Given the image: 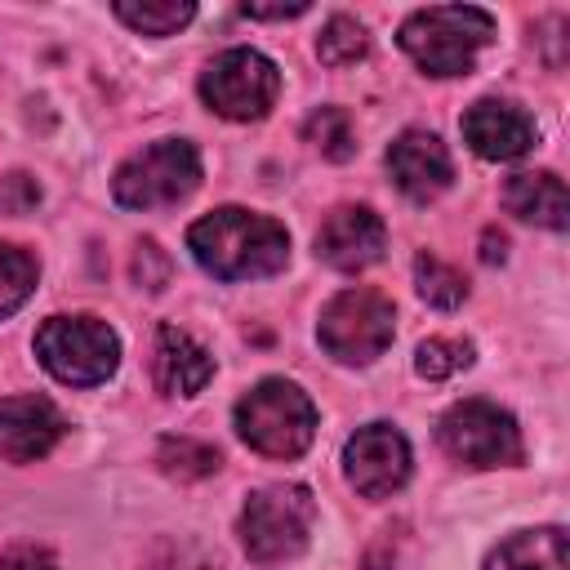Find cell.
Segmentation results:
<instances>
[{
  "mask_svg": "<svg viewBox=\"0 0 570 570\" xmlns=\"http://www.w3.org/2000/svg\"><path fill=\"white\" fill-rule=\"evenodd\" d=\"M187 249L218 281H254V276H272L285 267L289 232L267 214L223 205L191 223Z\"/></svg>",
  "mask_w": 570,
  "mask_h": 570,
  "instance_id": "cell-1",
  "label": "cell"
},
{
  "mask_svg": "<svg viewBox=\"0 0 570 570\" xmlns=\"http://www.w3.org/2000/svg\"><path fill=\"white\" fill-rule=\"evenodd\" d=\"M494 36V18L476 4H432V9H414L396 40L401 49L428 71V76H468L476 53L490 45Z\"/></svg>",
  "mask_w": 570,
  "mask_h": 570,
  "instance_id": "cell-2",
  "label": "cell"
},
{
  "mask_svg": "<svg viewBox=\"0 0 570 570\" xmlns=\"http://www.w3.org/2000/svg\"><path fill=\"white\" fill-rule=\"evenodd\" d=\"M236 432L267 459H298L316 436V405L289 379H263L236 401Z\"/></svg>",
  "mask_w": 570,
  "mask_h": 570,
  "instance_id": "cell-3",
  "label": "cell"
},
{
  "mask_svg": "<svg viewBox=\"0 0 570 570\" xmlns=\"http://www.w3.org/2000/svg\"><path fill=\"white\" fill-rule=\"evenodd\" d=\"M196 187H200V151L187 138L147 142L111 178V196L125 209H165L187 200Z\"/></svg>",
  "mask_w": 570,
  "mask_h": 570,
  "instance_id": "cell-4",
  "label": "cell"
},
{
  "mask_svg": "<svg viewBox=\"0 0 570 570\" xmlns=\"http://www.w3.org/2000/svg\"><path fill=\"white\" fill-rule=\"evenodd\" d=\"M36 356L58 383L94 387L116 374L120 338L98 316H49L36 330Z\"/></svg>",
  "mask_w": 570,
  "mask_h": 570,
  "instance_id": "cell-5",
  "label": "cell"
},
{
  "mask_svg": "<svg viewBox=\"0 0 570 570\" xmlns=\"http://www.w3.org/2000/svg\"><path fill=\"white\" fill-rule=\"evenodd\" d=\"M316 503L307 485H263L240 508V543L258 566L289 561L307 548Z\"/></svg>",
  "mask_w": 570,
  "mask_h": 570,
  "instance_id": "cell-6",
  "label": "cell"
},
{
  "mask_svg": "<svg viewBox=\"0 0 570 570\" xmlns=\"http://www.w3.org/2000/svg\"><path fill=\"white\" fill-rule=\"evenodd\" d=\"M392 334H396V307H392V298L379 294V289H365V285L334 294L321 307V325H316L321 347L334 361H343V365H365V361L383 356L387 343H392Z\"/></svg>",
  "mask_w": 570,
  "mask_h": 570,
  "instance_id": "cell-7",
  "label": "cell"
},
{
  "mask_svg": "<svg viewBox=\"0 0 570 570\" xmlns=\"http://www.w3.org/2000/svg\"><path fill=\"white\" fill-rule=\"evenodd\" d=\"M436 441L454 463L468 468H512L521 463V428L494 401H459L441 414Z\"/></svg>",
  "mask_w": 570,
  "mask_h": 570,
  "instance_id": "cell-8",
  "label": "cell"
},
{
  "mask_svg": "<svg viewBox=\"0 0 570 570\" xmlns=\"http://www.w3.org/2000/svg\"><path fill=\"white\" fill-rule=\"evenodd\" d=\"M281 94V71L258 49H223L200 71V98L227 120H258Z\"/></svg>",
  "mask_w": 570,
  "mask_h": 570,
  "instance_id": "cell-9",
  "label": "cell"
},
{
  "mask_svg": "<svg viewBox=\"0 0 570 570\" xmlns=\"http://www.w3.org/2000/svg\"><path fill=\"white\" fill-rule=\"evenodd\" d=\"M343 472L365 499H387L410 481V441L392 423H365L343 445Z\"/></svg>",
  "mask_w": 570,
  "mask_h": 570,
  "instance_id": "cell-10",
  "label": "cell"
},
{
  "mask_svg": "<svg viewBox=\"0 0 570 570\" xmlns=\"http://www.w3.org/2000/svg\"><path fill=\"white\" fill-rule=\"evenodd\" d=\"M387 245V227L374 209L365 205H338L325 214L321 232H316V258H325L338 272H361L370 263H379Z\"/></svg>",
  "mask_w": 570,
  "mask_h": 570,
  "instance_id": "cell-11",
  "label": "cell"
},
{
  "mask_svg": "<svg viewBox=\"0 0 570 570\" xmlns=\"http://www.w3.org/2000/svg\"><path fill=\"white\" fill-rule=\"evenodd\" d=\"M459 129H463V142H468L476 156H485V160H517V156H525V151L539 142L534 120H530L521 107L499 102V98L472 102V107L463 111Z\"/></svg>",
  "mask_w": 570,
  "mask_h": 570,
  "instance_id": "cell-12",
  "label": "cell"
},
{
  "mask_svg": "<svg viewBox=\"0 0 570 570\" xmlns=\"http://www.w3.org/2000/svg\"><path fill=\"white\" fill-rule=\"evenodd\" d=\"M387 174L392 183L410 196V200H436L450 178H454V165H450V151L436 134L428 129H405L396 134V142L387 147Z\"/></svg>",
  "mask_w": 570,
  "mask_h": 570,
  "instance_id": "cell-13",
  "label": "cell"
},
{
  "mask_svg": "<svg viewBox=\"0 0 570 570\" xmlns=\"http://www.w3.org/2000/svg\"><path fill=\"white\" fill-rule=\"evenodd\" d=\"M67 423L45 396H4L0 401V459L36 463L62 441Z\"/></svg>",
  "mask_w": 570,
  "mask_h": 570,
  "instance_id": "cell-14",
  "label": "cell"
},
{
  "mask_svg": "<svg viewBox=\"0 0 570 570\" xmlns=\"http://www.w3.org/2000/svg\"><path fill=\"white\" fill-rule=\"evenodd\" d=\"M151 379L165 396H196L214 379V356L187 330L160 325L151 347Z\"/></svg>",
  "mask_w": 570,
  "mask_h": 570,
  "instance_id": "cell-15",
  "label": "cell"
},
{
  "mask_svg": "<svg viewBox=\"0 0 570 570\" xmlns=\"http://www.w3.org/2000/svg\"><path fill=\"white\" fill-rule=\"evenodd\" d=\"M503 205L534 223V227H552L561 232L570 223V200H566V183L552 169H530V174H512L503 183Z\"/></svg>",
  "mask_w": 570,
  "mask_h": 570,
  "instance_id": "cell-16",
  "label": "cell"
},
{
  "mask_svg": "<svg viewBox=\"0 0 570 570\" xmlns=\"http://www.w3.org/2000/svg\"><path fill=\"white\" fill-rule=\"evenodd\" d=\"M485 570H566V530H517L490 552Z\"/></svg>",
  "mask_w": 570,
  "mask_h": 570,
  "instance_id": "cell-17",
  "label": "cell"
},
{
  "mask_svg": "<svg viewBox=\"0 0 570 570\" xmlns=\"http://www.w3.org/2000/svg\"><path fill=\"white\" fill-rule=\"evenodd\" d=\"M111 13L138 36H174L178 27H187L196 18V4H187V0H142V4L120 0Z\"/></svg>",
  "mask_w": 570,
  "mask_h": 570,
  "instance_id": "cell-18",
  "label": "cell"
},
{
  "mask_svg": "<svg viewBox=\"0 0 570 570\" xmlns=\"http://www.w3.org/2000/svg\"><path fill=\"white\" fill-rule=\"evenodd\" d=\"M303 138L325 156V160H352L356 156V125L343 107H316L303 125Z\"/></svg>",
  "mask_w": 570,
  "mask_h": 570,
  "instance_id": "cell-19",
  "label": "cell"
},
{
  "mask_svg": "<svg viewBox=\"0 0 570 570\" xmlns=\"http://www.w3.org/2000/svg\"><path fill=\"white\" fill-rule=\"evenodd\" d=\"M156 463H160V472H169L178 481H200V476L218 472V450L196 436H165L156 445Z\"/></svg>",
  "mask_w": 570,
  "mask_h": 570,
  "instance_id": "cell-20",
  "label": "cell"
},
{
  "mask_svg": "<svg viewBox=\"0 0 570 570\" xmlns=\"http://www.w3.org/2000/svg\"><path fill=\"white\" fill-rule=\"evenodd\" d=\"M365 49H370V36H365V27H361L356 18H347V13L330 18V22L321 27V36H316V58H321L325 67H352V62L365 58Z\"/></svg>",
  "mask_w": 570,
  "mask_h": 570,
  "instance_id": "cell-21",
  "label": "cell"
},
{
  "mask_svg": "<svg viewBox=\"0 0 570 570\" xmlns=\"http://www.w3.org/2000/svg\"><path fill=\"white\" fill-rule=\"evenodd\" d=\"M414 281H419V294L432 303V307H459L463 298H468V281H463V272L459 267H450L445 258H436V254H419L414 258Z\"/></svg>",
  "mask_w": 570,
  "mask_h": 570,
  "instance_id": "cell-22",
  "label": "cell"
},
{
  "mask_svg": "<svg viewBox=\"0 0 570 570\" xmlns=\"http://www.w3.org/2000/svg\"><path fill=\"white\" fill-rule=\"evenodd\" d=\"M36 272H40V267H36V258H31L27 249L0 240V316H13V312L31 298Z\"/></svg>",
  "mask_w": 570,
  "mask_h": 570,
  "instance_id": "cell-23",
  "label": "cell"
},
{
  "mask_svg": "<svg viewBox=\"0 0 570 570\" xmlns=\"http://www.w3.org/2000/svg\"><path fill=\"white\" fill-rule=\"evenodd\" d=\"M468 365H472V343L468 338H428V343H419V356H414V370L423 379H450Z\"/></svg>",
  "mask_w": 570,
  "mask_h": 570,
  "instance_id": "cell-24",
  "label": "cell"
},
{
  "mask_svg": "<svg viewBox=\"0 0 570 570\" xmlns=\"http://www.w3.org/2000/svg\"><path fill=\"white\" fill-rule=\"evenodd\" d=\"M36 205H40V183L31 174H22V169L0 174V214L18 218V214H31Z\"/></svg>",
  "mask_w": 570,
  "mask_h": 570,
  "instance_id": "cell-25",
  "label": "cell"
},
{
  "mask_svg": "<svg viewBox=\"0 0 570 570\" xmlns=\"http://www.w3.org/2000/svg\"><path fill=\"white\" fill-rule=\"evenodd\" d=\"M134 281L147 285V289H165L169 285V258H165V249L156 240H142L134 249Z\"/></svg>",
  "mask_w": 570,
  "mask_h": 570,
  "instance_id": "cell-26",
  "label": "cell"
},
{
  "mask_svg": "<svg viewBox=\"0 0 570 570\" xmlns=\"http://www.w3.org/2000/svg\"><path fill=\"white\" fill-rule=\"evenodd\" d=\"M0 570H58V561H53L45 548L22 543V548H9V552L0 557Z\"/></svg>",
  "mask_w": 570,
  "mask_h": 570,
  "instance_id": "cell-27",
  "label": "cell"
},
{
  "mask_svg": "<svg viewBox=\"0 0 570 570\" xmlns=\"http://www.w3.org/2000/svg\"><path fill=\"white\" fill-rule=\"evenodd\" d=\"M240 13H245V18H258V22H281V18H303L307 4H303V0H298V4H245Z\"/></svg>",
  "mask_w": 570,
  "mask_h": 570,
  "instance_id": "cell-28",
  "label": "cell"
},
{
  "mask_svg": "<svg viewBox=\"0 0 570 570\" xmlns=\"http://www.w3.org/2000/svg\"><path fill=\"white\" fill-rule=\"evenodd\" d=\"M481 258H485V263H503V258H508V236L494 232V227H485V236H481Z\"/></svg>",
  "mask_w": 570,
  "mask_h": 570,
  "instance_id": "cell-29",
  "label": "cell"
}]
</instances>
